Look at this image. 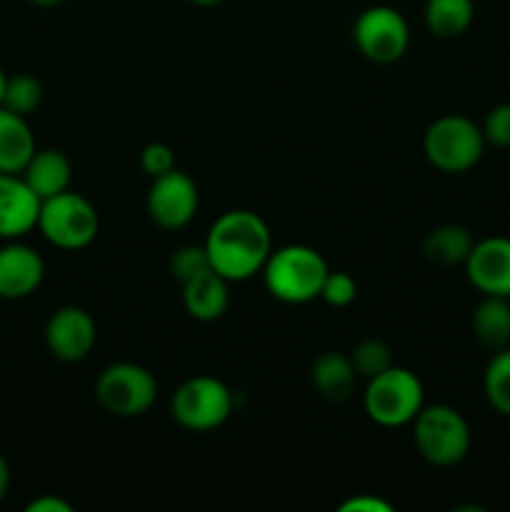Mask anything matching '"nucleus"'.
<instances>
[{
	"mask_svg": "<svg viewBox=\"0 0 510 512\" xmlns=\"http://www.w3.org/2000/svg\"><path fill=\"white\" fill-rule=\"evenodd\" d=\"M210 265L228 283H243L263 270L273 253V235L263 215L255 210H225L205 235Z\"/></svg>",
	"mask_w": 510,
	"mask_h": 512,
	"instance_id": "f257e3e1",
	"label": "nucleus"
},
{
	"mask_svg": "<svg viewBox=\"0 0 510 512\" xmlns=\"http://www.w3.org/2000/svg\"><path fill=\"white\" fill-rule=\"evenodd\" d=\"M265 290L285 305H305L320 298L325 275L330 273L323 255L310 245H283L268 255L263 265Z\"/></svg>",
	"mask_w": 510,
	"mask_h": 512,
	"instance_id": "f03ea898",
	"label": "nucleus"
},
{
	"mask_svg": "<svg viewBox=\"0 0 510 512\" xmlns=\"http://www.w3.org/2000/svg\"><path fill=\"white\" fill-rule=\"evenodd\" d=\"M485 145L480 125L458 113L435 118L423 135L425 160L445 175L473 170L483 160Z\"/></svg>",
	"mask_w": 510,
	"mask_h": 512,
	"instance_id": "7ed1b4c3",
	"label": "nucleus"
},
{
	"mask_svg": "<svg viewBox=\"0 0 510 512\" xmlns=\"http://www.w3.org/2000/svg\"><path fill=\"white\" fill-rule=\"evenodd\" d=\"M413 443L420 458L435 468H453L470 453V425L453 405H423L413 420Z\"/></svg>",
	"mask_w": 510,
	"mask_h": 512,
	"instance_id": "20e7f679",
	"label": "nucleus"
},
{
	"mask_svg": "<svg viewBox=\"0 0 510 512\" xmlns=\"http://www.w3.org/2000/svg\"><path fill=\"white\" fill-rule=\"evenodd\" d=\"M425 405V390L418 375L393 365L368 380L363 393V410L380 428L410 425Z\"/></svg>",
	"mask_w": 510,
	"mask_h": 512,
	"instance_id": "39448f33",
	"label": "nucleus"
},
{
	"mask_svg": "<svg viewBox=\"0 0 510 512\" xmlns=\"http://www.w3.org/2000/svg\"><path fill=\"white\" fill-rule=\"evenodd\" d=\"M35 228L55 248L83 250L98 238L100 215L85 195L68 188L40 203L38 225Z\"/></svg>",
	"mask_w": 510,
	"mask_h": 512,
	"instance_id": "423d86ee",
	"label": "nucleus"
},
{
	"mask_svg": "<svg viewBox=\"0 0 510 512\" xmlns=\"http://www.w3.org/2000/svg\"><path fill=\"white\" fill-rule=\"evenodd\" d=\"M170 415L190 433H210L233 415V393L215 375H193L170 398Z\"/></svg>",
	"mask_w": 510,
	"mask_h": 512,
	"instance_id": "0eeeda50",
	"label": "nucleus"
},
{
	"mask_svg": "<svg viewBox=\"0 0 510 512\" xmlns=\"http://www.w3.org/2000/svg\"><path fill=\"white\" fill-rule=\"evenodd\" d=\"M158 380L138 363H113L95 380V400L113 418H138L153 408Z\"/></svg>",
	"mask_w": 510,
	"mask_h": 512,
	"instance_id": "6e6552de",
	"label": "nucleus"
},
{
	"mask_svg": "<svg viewBox=\"0 0 510 512\" xmlns=\"http://www.w3.org/2000/svg\"><path fill=\"white\" fill-rule=\"evenodd\" d=\"M355 48L370 63H398L410 45V28L403 13L390 5H370L353 23Z\"/></svg>",
	"mask_w": 510,
	"mask_h": 512,
	"instance_id": "1a4fd4ad",
	"label": "nucleus"
},
{
	"mask_svg": "<svg viewBox=\"0 0 510 512\" xmlns=\"http://www.w3.org/2000/svg\"><path fill=\"white\" fill-rule=\"evenodd\" d=\"M200 208V193L195 180L183 170H170V173L153 178L145 198V210L150 220L163 230H180L195 218Z\"/></svg>",
	"mask_w": 510,
	"mask_h": 512,
	"instance_id": "9d476101",
	"label": "nucleus"
},
{
	"mask_svg": "<svg viewBox=\"0 0 510 512\" xmlns=\"http://www.w3.org/2000/svg\"><path fill=\"white\" fill-rule=\"evenodd\" d=\"M98 343V325L93 315L78 305L53 310L45 323V345L60 363H80L93 353Z\"/></svg>",
	"mask_w": 510,
	"mask_h": 512,
	"instance_id": "9b49d317",
	"label": "nucleus"
},
{
	"mask_svg": "<svg viewBox=\"0 0 510 512\" xmlns=\"http://www.w3.org/2000/svg\"><path fill=\"white\" fill-rule=\"evenodd\" d=\"M463 268L468 283L480 295L510 298V238L490 235L475 240Z\"/></svg>",
	"mask_w": 510,
	"mask_h": 512,
	"instance_id": "f8f14e48",
	"label": "nucleus"
},
{
	"mask_svg": "<svg viewBox=\"0 0 510 512\" xmlns=\"http://www.w3.org/2000/svg\"><path fill=\"white\" fill-rule=\"evenodd\" d=\"M45 280V260L20 240L0 245V300L30 298Z\"/></svg>",
	"mask_w": 510,
	"mask_h": 512,
	"instance_id": "ddd939ff",
	"label": "nucleus"
},
{
	"mask_svg": "<svg viewBox=\"0 0 510 512\" xmlns=\"http://www.w3.org/2000/svg\"><path fill=\"white\" fill-rule=\"evenodd\" d=\"M43 200L20 173H0V240H20L38 225Z\"/></svg>",
	"mask_w": 510,
	"mask_h": 512,
	"instance_id": "4468645a",
	"label": "nucleus"
},
{
	"mask_svg": "<svg viewBox=\"0 0 510 512\" xmlns=\"http://www.w3.org/2000/svg\"><path fill=\"white\" fill-rule=\"evenodd\" d=\"M183 288V308L185 313L200 323H215L225 315L230 305L228 280L215 273L213 268L195 275L193 280L180 285Z\"/></svg>",
	"mask_w": 510,
	"mask_h": 512,
	"instance_id": "2eb2a0df",
	"label": "nucleus"
},
{
	"mask_svg": "<svg viewBox=\"0 0 510 512\" xmlns=\"http://www.w3.org/2000/svg\"><path fill=\"white\" fill-rule=\"evenodd\" d=\"M310 383L320 398L330 400V403H345L353 395L358 373H355L350 355L338 353V350H325L315 358L313 368H310Z\"/></svg>",
	"mask_w": 510,
	"mask_h": 512,
	"instance_id": "dca6fc26",
	"label": "nucleus"
},
{
	"mask_svg": "<svg viewBox=\"0 0 510 512\" xmlns=\"http://www.w3.org/2000/svg\"><path fill=\"white\" fill-rule=\"evenodd\" d=\"M20 175H23L25 183L33 188V193L38 195L40 200H45L70 188L73 165H70L68 155H65L63 150L43 148L35 150L33 158L28 160V165H25Z\"/></svg>",
	"mask_w": 510,
	"mask_h": 512,
	"instance_id": "f3484780",
	"label": "nucleus"
},
{
	"mask_svg": "<svg viewBox=\"0 0 510 512\" xmlns=\"http://www.w3.org/2000/svg\"><path fill=\"white\" fill-rule=\"evenodd\" d=\"M35 150L28 118L0 105V173H23Z\"/></svg>",
	"mask_w": 510,
	"mask_h": 512,
	"instance_id": "a211bd4d",
	"label": "nucleus"
},
{
	"mask_svg": "<svg viewBox=\"0 0 510 512\" xmlns=\"http://www.w3.org/2000/svg\"><path fill=\"white\" fill-rule=\"evenodd\" d=\"M473 335L483 348L490 353L503 350L510 345V298H495V295H483L473 310Z\"/></svg>",
	"mask_w": 510,
	"mask_h": 512,
	"instance_id": "6ab92c4d",
	"label": "nucleus"
},
{
	"mask_svg": "<svg viewBox=\"0 0 510 512\" xmlns=\"http://www.w3.org/2000/svg\"><path fill=\"white\" fill-rule=\"evenodd\" d=\"M473 245L475 240L468 228L455 223H445V225H438V228H433L428 235H425L423 255L430 260V263L453 268V265H465Z\"/></svg>",
	"mask_w": 510,
	"mask_h": 512,
	"instance_id": "aec40b11",
	"label": "nucleus"
},
{
	"mask_svg": "<svg viewBox=\"0 0 510 512\" xmlns=\"http://www.w3.org/2000/svg\"><path fill=\"white\" fill-rule=\"evenodd\" d=\"M425 28L440 40H453L468 33L475 20L473 0H425Z\"/></svg>",
	"mask_w": 510,
	"mask_h": 512,
	"instance_id": "412c9836",
	"label": "nucleus"
},
{
	"mask_svg": "<svg viewBox=\"0 0 510 512\" xmlns=\"http://www.w3.org/2000/svg\"><path fill=\"white\" fill-rule=\"evenodd\" d=\"M483 395L490 408L503 418H510V345L495 350L483 373Z\"/></svg>",
	"mask_w": 510,
	"mask_h": 512,
	"instance_id": "4be33fe9",
	"label": "nucleus"
},
{
	"mask_svg": "<svg viewBox=\"0 0 510 512\" xmlns=\"http://www.w3.org/2000/svg\"><path fill=\"white\" fill-rule=\"evenodd\" d=\"M40 103H43V85H40V80L35 75H10L8 83H5L3 108L28 118V115H33L40 108Z\"/></svg>",
	"mask_w": 510,
	"mask_h": 512,
	"instance_id": "5701e85b",
	"label": "nucleus"
},
{
	"mask_svg": "<svg viewBox=\"0 0 510 512\" xmlns=\"http://www.w3.org/2000/svg\"><path fill=\"white\" fill-rule=\"evenodd\" d=\"M350 360L355 365V373L358 378H375V375L385 373L388 368H393V350L385 340L380 338H363L353 345L350 350Z\"/></svg>",
	"mask_w": 510,
	"mask_h": 512,
	"instance_id": "b1692460",
	"label": "nucleus"
},
{
	"mask_svg": "<svg viewBox=\"0 0 510 512\" xmlns=\"http://www.w3.org/2000/svg\"><path fill=\"white\" fill-rule=\"evenodd\" d=\"M210 268H213V265H210L205 245H180L173 253V258H170V275H173L180 285L188 283L195 275L205 273V270Z\"/></svg>",
	"mask_w": 510,
	"mask_h": 512,
	"instance_id": "393cba45",
	"label": "nucleus"
},
{
	"mask_svg": "<svg viewBox=\"0 0 510 512\" xmlns=\"http://www.w3.org/2000/svg\"><path fill=\"white\" fill-rule=\"evenodd\" d=\"M358 298V283L350 273L343 270H330L325 275V283L320 288V300L330 308H348L353 300Z\"/></svg>",
	"mask_w": 510,
	"mask_h": 512,
	"instance_id": "a878e982",
	"label": "nucleus"
},
{
	"mask_svg": "<svg viewBox=\"0 0 510 512\" xmlns=\"http://www.w3.org/2000/svg\"><path fill=\"white\" fill-rule=\"evenodd\" d=\"M485 143L493 145V148H510V103H498L485 113L483 123Z\"/></svg>",
	"mask_w": 510,
	"mask_h": 512,
	"instance_id": "bb28decb",
	"label": "nucleus"
},
{
	"mask_svg": "<svg viewBox=\"0 0 510 512\" xmlns=\"http://www.w3.org/2000/svg\"><path fill=\"white\" fill-rule=\"evenodd\" d=\"M140 168L150 180L175 170V150L168 143H148L140 150Z\"/></svg>",
	"mask_w": 510,
	"mask_h": 512,
	"instance_id": "cd10ccee",
	"label": "nucleus"
},
{
	"mask_svg": "<svg viewBox=\"0 0 510 512\" xmlns=\"http://www.w3.org/2000/svg\"><path fill=\"white\" fill-rule=\"evenodd\" d=\"M340 512H393V505L385 503V500L378 498V495L363 493L345 500V503L340 505Z\"/></svg>",
	"mask_w": 510,
	"mask_h": 512,
	"instance_id": "c85d7f7f",
	"label": "nucleus"
},
{
	"mask_svg": "<svg viewBox=\"0 0 510 512\" xmlns=\"http://www.w3.org/2000/svg\"><path fill=\"white\" fill-rule=\"evenodd\" d=\"M75 508L68 500L58 498V495H40V498L30 500L25 505V512H73Z\"/></svg>",
	"mask_w": 510,
	"mask_h": 512,
	"instance_id": "c756f323",
	"label": "nucleus"
},
{
	"mask_svg": "<svg viewBox=\"0 0 510 512\" xmlns=\"http://www.w3.org/2000/svg\"><path fill=\"white\" fill-rule=\"evenodd\" d=\"M8 490H10V465L8 460H5V455L0 453V503L5 500Z\"/></svg>",
	"mask_w": 510,
	"mask_h": 512,
	"instance_id": "7c9ffc66",
	"label": "nucleus"
},
{
	"mask_svg": "<svg viewBox=\"0 0 510 512\" xmlns=\"http://www.w3.org/2000/svg\"><path fill=\"white\" fill-rule=\"evenodd\" d=\"M28 3L38 5V8H53V5H60L63 0H28Z\"/></svg>",
	"mask_w": 510,
	"mask_h": 512,
	"instance_id": "2f4dec72",
	"label": "nucleus"
},
{
	"mask_svg": "<svg viewBox=\"0 0 510 512\" xmlns=\"http://www.w3.org/2000/svg\"><path fill=\"white\" fill-rule=\"evenodd\" d=\"M5 83H8V75L3 73V68H0V105H3V95H5Z\"/></svg>",
	"mask_w": 510,
	"mask_h": 512,
	"instance_id": "473e14b6",
	"label": "nucleus"
},
{
	"mask_svg": "<svg viewBox=\"0 0 510 512\" xmlns=\"http://www.w3.org/2000/svg\"><path fill=\"white\" fill-rule=\"evenodd\" d=\"M190 3L203 5V8H210V5H220V3H223V0H190Z\"/></svg>",
	"mask_w": 510,
	"mask_h": 512,
	"instance_id": "72a5a7b5",
	"label": "nucleus"
}]
</instances>
